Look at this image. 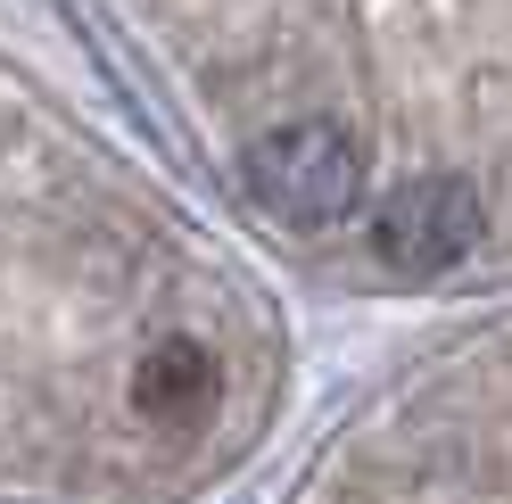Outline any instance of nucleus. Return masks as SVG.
I'll list each match as a JSON object with an SVG mask.
<instances>
[{
	"label": "nucleus",
	"mask_w": 512,
	"mask_h": 504,
	"mask_svg": "<svg viewBox=\"0 0 512 504\" xmlns=\"http://www.w3.org/2000/svg\"><path fill=\"white\" fill-rule=\"evenodd\" d=\"M356 141H339L331 124H290V133L256 141V191H265L281 215H298V224H323V215L356 207Z\"/></svg>",
	"instance_id": "1"
},
{
	"label": "nucleus",
	"mask_w": 512,
	"mask_h": 504,
	"mask_svg": "<svg viewBox=\"0 0 512 504\" xmlns=\"http://www.w3.org/2000/svg\"><path fill=\"white\" fill-rule=\"evenodd\" d=\"M207 381H215V364L207 348H190V339H157V356L141 364V405L157 414H190V405H207Z\"/></svg>",
	"instance_id": "3"
},
{
	"label": "nucleus",
	"mask_w": 512,
	"mask_h": 504,
	"mask_svg": "<svg viewBox=\"0 0 512 504\" xmlns=\"http://www.w3.org/2000/svg\"><path fill=\"white\" fill-rule=\"evenodd\" d=\"M471 232H479V207H471L463 182H413V191H397L380 207V257L413 265V273L455 265L471 248Z\"/></svg>",
	"instance_id": "2"
}]
</instances>
